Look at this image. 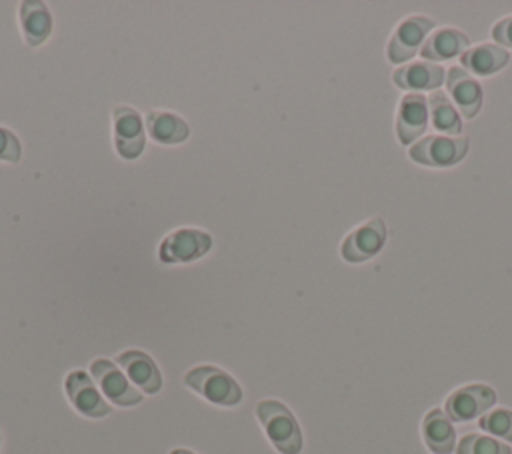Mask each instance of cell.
I'll return each mask as SVG.
<instances>
[{
    "label": "cell",
    "instance_id": "obj_1",
    "mask_svg": "<svg viewBox=\"0 0 512 454\" xmlns=\"http://www.w3.org/2000/svg\"><path fill=\"white\" fill-rule=\"evenodd\" d=\"M256 416L268 440L280 454H300L302 432L286 404L278 400H260L256 404Z\"/></svg>",
    "mask_w": 512,
    "mask_h": 454
},
{
    "label": "cell",
    "instance_id": "obj_2",
    "mask_svg": "<svg viewBox=\"0 0 512 454\" xmlns=\"http://www.w3.org/2000/svg\"><path fill=\"white\" fill-rule=\"evenodd\" d=\"M184 384L212 404L236 406L242 400L240 384L222 368L194 366L186 372Z\"/></svg>",
    "mask_w": 512,
    "mask_h": 454
},
{
    "label": "cell",
    "instance_id": "obj_3",
    "mask_svg": "<svg viewBox=\"0 0 512 454\" xmlns=\"http://www.w3.org/2000/svg\"><path fill=\"white\" fill-rule=\"evenodd\" d=\"M468 152V138L462 136H424L410 146V158L418 164L444 168L460 162Z\"/></svg>",
    "mask_w": 512,
    "mask_h": 454
},
{
    "label": "cell",
    "instance_id": "obj_4",
    "mask_svg": "<svg viewBox=\"0 0 512 454\" xmlns=\"http://www.w3.org/2000/svg\"><path fill=\"white\" fill-rule=\"evenodd\" d=\"M212 246V236L196 228H178L162 238L158 246V260L164 264L190 262L204 256Z\"/></svg>",
    "mask_w": 512,
    "mask_h": 454
},
{
    "label": "cell",
    "instance_id": "obj_5",
    "mask_svg": "<svg viewBox=\"0 0 512 454\" xmlns=\"http://www.w3.org/2000/svg\"><path fill=\"white\" fill-rule=\"evenodd\" d=\"M496 402V392L486 384L456 388L444 402V412L454 422H468L482 416Z\"/></svg>",
    "mask_w": 512,
    "mask_h": 454
},
{
    "label": "cell",
    "instance_id": "obj_6",
    "mask_svg": "<svg viewBox=\"0 0 512 454\" xmlns=\"http://www.w3.org/2000/svg\"><path fill=\"white\" fill-rule=\"evenodd\" d=\"M434 20L428 18V16H420V14H414V16H408L404 18L394 34L390 36V42H388V58L396 64L400 62H406L410 60L416 50L422 48L426 36L432 32L434 28Z\"/></svg>",
    "mask_w": 512,
    "mask_h": 454
},
{
    "label": "cell",
    "instance_id": "obj_7",
    "mask_svg": "<svg viewBox=\"0 0 512 454\" xmlns=\"http://www.w3.org/2000/svg\"><path fill=\"white\" fill-rule=\"evenodd\" d=\"M386 242V226L382 218H370L368 222L354 228L346 238L342 240L340 254L346 262H364L372 256H376Z\"/></svg>",
    "mask_w": 512,
    "mask_h": 454
},
{
    "label": "cell",
    "instance_id": "obj_8",
    "mask_svg": "<svg viewBox=\"0 0 512 454\" xmlns=\"http://www.w3.org/2000/svg\"><path fill=\"white\" fill-rule=\"evenodd\" d=\"M90 372L110 402L118 406H134L142 400V394L128 382V378L112 360L96 358L90 364Z\"/></svg>",
    "mask_w": 512,
    "mask_h": 454
},
{
    "label": "cell",
    "instance_id": "obj_9",
    "mask_svg": "<svg viewBox=\"0 0 512 454\" xmlns=\"http://www.w3.org/2000/svg\"><path fill=\"white\" fill-rule=\"evenodd\" d=\"M112 116L116 152L126 160L138 158L144 150V124L140 114L130 106H116Z\"/></svg>",
    "mask_w": 512,
    "mask_h": 454
},
{
    "label": "cell",
    "instance_id": "obj_10",
    "mask_svg": "<svg viewBox=\"0 0 512 454\" xmlns=\"http://www.w3.org/2000/svg\"><path fill=\"white\" fill-rule=\"evenodd\" d=\"M64 388L68 400L80 414L88 418H102L110 414V404L104 400V396L98 392V388L84 370H72L66 376Z\"/></svg>",
    "mask_w": 512,
    "mask_h": 454
},
{
    "label": "cell",
    "instance_id": "obj_11",
    "mask_svg": "<svg viewBox=\"0 0 512 454\" xmlns=\"http://www.w3.org/2000/svg\"><path fill=\"white\" fill-rule=\"evenodd\" d=\"M428 124V98L418 92H410L400 100L396 116V134L402 144H412L420 138Z\"/></svg>",
    "mask_w": 512,
    "mask_h": 454
},
{
    "label": "cell",
    "instance_id": "obj_12",
    "mask_svg": "<svg viewBox=\"0 0 512 454\" xmlns=\"http://www.w3.org/2000/svg\"><path fill=\"white\" fill-rule=\"evenodd\" d=\"M448 94L464 118H474L482 106V88L478 80L462 66H452L446 74Z\"/></svg>",
    "mask_w": 512,
    "mask_h": 454
},
{
    "label": "cell",
    "instance_id": "obj_13",
    "mask_svg": "<svg viewBox=\"0 0 512 454\" xmlns=\"http://www.w3.org/2000/svg\"><path fill=\"white\" fill-rule=\"evenodd\" d=\"M118 364L124 368L128 378L146 394H156L162 388V376L156 362L142 350H126L118 354Z\"/></svg>",
    "mask_w": 512,
    "mask_h": 454
},
{
    "label": "cell",
    "instance_id": "obj_14",
    "mask_svg": "<svg viewBox=\"0 0 512 454\" xmlns=\"http://www.w3.org/2000/svg\"><path fill=\"white\" fill-rule=\"evenodd\" d=\"M444 68L434 62L416 60L394 70L392 80L402 90H436L444 82Z\"/></svg>",
    "mask_w": 512,
    "mask_h": 454
},
{
    "label": "cell",
    "instance_id": "obj_15",
    "mask_svg": "<svg viewBox=\"0 0 512 454\" xmlns=\"http://www.w3.org/2000/svg\"><path fill=\"white\" fill-rule=\"evenodd\" d=\"M468 44L470 40L464 32L456 28H438V30H432V34L424 40L420 54L426 62L446 60V58L462 56Z\"/></svg>",
    "mask_w": 512,
    "mask_h": 454
},
{
    "label": "cell",
    "instance_id": "obj_16",
    "mask_svg": "<svg viewBox=\"0 0 512 454\" xmlns=\"http://www.w3.org/2000/svg\"><path fill=\"white\" fill-rule=\"evenodd\" d=\"M422 438L434 454H450L456 444V432L448 414L440 408L430 410L422 420Z\"/></svg>",
    "mask_w": 512,
    "mask_h": 454
},
{
    "label": "cell",
    "instance_id": "obj_17",
    "mask_svg": "<svg viewBox=\"0 0 512 454\" xmlns=\"http://www.w3.org/2000/svg\"><path fill=\"white\" fill-rule=\"evenodd\" d=\"M20 24L28 46H40L52 32V14L44 2L26 0L20 4Z\"/></svg>",
    "mask_w": 512,
    "mask_h": 454
},
{
    "label": "cell",
    "instance_id": "obj_18",
    "mask_svg": "<svg viewBox=\"0 0 512 454\" xmlns=\"http://www.w3.org/2000/svg\"><path fill=\"white\" fill-rule=\"evenodd\" d=\"M146 126L152 140L160 144H180L188 138L190 128L188 122L172 112L164 110H148L146 112Z\"/></svg>",
    "mask_w": 512,
    "mask_h": 454
},
{
    "label": "cell",
    "instance_id": "obj_19",
    "mask_svg": "<svg viewBox=\"0 0 512 454\" xmlns=\"http://www.w3.org/2000/svg\"><path fill=\"white\" fill-rule=\"evenodd\" d=\"M460 62L464 70L478 76H488L506 66L508 52L498 44H478L474 48H468L460 56Z\"/></svg>",
    "mask_w": 512,
    "mask_h": 454
},
{
    "label": "cell",
    "instance_id": "obj_20",
    "mask_svg": "<svg viewBox=\"0 0 512 454\" xmlns=\"http://www.w3.org/2000/svg\"><path fill=\"white\" fill-rule=\"evenodd\" d=\"M428 116L432 120V126L438 132H444L446 136H458L462 132V118L448 100V96L440 90H434L428 98Z\"/></svg>",
    "mask_w": 512,
    "mask_h": 454
},
{
    "label": "cell",
    "instance_id": "obj_21",
    "mask_svg": "<svg viewBox=\"0 0 512 454\" xmlns=\"http://www.w3.org/2000/svg\"><path fill=\"white\" fill-rule=\"evenodd\" d=\"M456 454H510V446L482 434H466L456 446Z\"/></svg>",
    "mask_w": 512,
    "mask_h": 454
},
{
    "label": "cell",
    "instance_id": "obj_22",
    "mask_svg": "<svg viewBox=\"0 0 512 454\" xmlns=\"http://www.w3.org/2000/svg\"><path fill=\"white\" fill-rule=\"evenodd\" d=\"M478 424L484 432H490L498 438L512 442V410H508V408L490 410L488 414L480 416Z\"/></svg>",
    "mask_w": 512,
    "mask_h": 454
},
{
    "label": "cell",
    "instance_id": "obj_23",
    "mask_svg": "<svg viewBox=\"0 0 512 454\" xmlns=\"http://www.w3.org/2000/svg\"><path fill=\"white\" fill-rule=\"evenodd\" d=\"M22 156V144L18 140V136L0 126V160L4 162H18Z\"/></svg>",
    "mask_w": 512,
    "mask_h": 454
},
{
    "label": "cell",
    "instance_id": "obj_24",
    "mask_svg": "<svg viewBox=\"0 0 512 454\" xmlns=\"http://www.w3.org/2000/svg\"><path fill=\"white\" fill-rule=\"evenodd\" d=\"M492 38L498 42V46H512V16H506L492 26Z\"/></svg>",
    "mask_w": 512,
    "mask_h": 454
},
{
    "label": "cell",
    "instance_id": "obj_25",
    "mask_svg": "<svg viewBox=\"0 0 512 454\" xmlns=\"http://www.w3.org/2000/svg\"><path fill=\"white\" fill-rule=\"evenodd\" d=\"M170 454H194L192 450H186V448H176V450H172Z\"/></svg>",
    "mask_w": 512,
    "mask_h": 454
}]
</instances>
